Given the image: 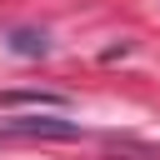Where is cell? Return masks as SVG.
Returning a JSON list of instances; mask_svg holds the SVG:
<instances>
[{
    "label": "cell",
    "mask_w": 160,
    "mask_h": 160,
    "mask_svg": "<svg viewBox=\"0 0 160 160\" xmlns=\"http://www.w3.org/2000/svg\"><path fill=\"white\" fill-rule=\"evenodd\" d=\"M0 105H40V110H65L60 90H0Z\"/></svg>",
    "instance_id": "7a4b0ae2"
},
{
    "label": "cell",
    "mask_w": 160,
    "mask_h": 160,
    "mask_svg": "<svg viewBox=\"0 0 160 160\" xmlns=\"http://www.w3.org/2000/svg\"><path fill=\"white\" fill-rule=\"evenodd\" d=\"M10 50L25 55V60H35V55L50 50V35H45V30H30V25H25V30H10Z\"/></svg>",
    "instance_id": "3957f363"
},
{
    "label": "cell",
    "mask_w": 160,
    "mask_h": 160,
    "mask_svg": "<svg viewBox=\"0 0 160 160\" xmlns=\"http://www.w3.org/2000/svg\"><path fill=\"white\" fill-rule=\"evenodd\" d=\"M0 135L5 140H75L80 125L60 120V115H20V120H5Z\"/></svg>",
    "instance_id": "6da1fadb"
}]
</instances>
